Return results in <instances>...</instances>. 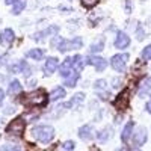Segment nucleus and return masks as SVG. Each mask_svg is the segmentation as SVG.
<instances>
[{"mask_svg": "<svg viewBox=\"0 0 151 151\" xmlns=\"http://www.w3.org/2000/svg\"><path fill=\"white\" fill-rule=\"evenodd\" d=\"M53 45H58V50L62 53L68 52V50H77L82 48L83 45V40L80 36H74L73 40H62V38H58L56 41H53Z\"/></svg>", "mask_w": 151, "mask_h": 151, "instance_id": "obj_1", "label": "nucleus"}, {"mask_svg": "<svg viewBox=\"0 0 151 151\" xmlns=\"http://www.w3.org/2000/svg\"><path fill=\"white\" fill-rule=\"evenodd\" d=\"M32 134L41 144H48L55 137V129L52 125H38V127L32 130Z\"/></svg>", "mask_w": 151, "mask_h": 151, "instance_id": "obj_2", "label": "nucleus"}, {"mask_svg": "<svg viewBox=\"0 0 151 151\" xmlns=\"http://www.w3.org/2000/svg\"><path fill=\"white\" fill-rule=\"evenodd\" d=\"M48 101V95L42 91V89H38L35 92H30L26 98H23V104L26 106H45Z\"/></svg>", "mask_w": 151, "mask_h": 151, "instance_id": "obj_3", "label": "nucleus"}, {"mask_svg": "<svg viewBox=\"0 0 151 151\" xmlns=\"http://www.w3.org/2000/svg\"><path fill=\"white\" fill-rule=\"evenodd\" d=\"M127 62H129V55L127 53H118L115 56H112L110 67L115 70L116 73H124L125 67H127Z\"/></svg>", "mask_w": 151, "mask_h": 151, "instance_id": "obj_4", "label": "nucleus"}, {"mask_svg": "<svg viewBox=\"0 0 151 151\" xmlns=\"http://www.w3.org/2000/svg\"><path fill=\"white\" fill-rule=\"evenodd\" d=\"M24 127H26V122L23 118H17L12 122H9V125L6 127V133L14 134V136H21L24 133Z\"/></svg>", "mask_w": 151, "mask_h": 151, "instance_id": "obj_5", "label": "nucleus"}, {"mask_svg": "<svg viewBox=\"0 0 151 151\" xmlns=\"http://www.w3.org/2000/svg\"><path fill=\"white\" fill-rule=\"evenodd\" d=\"M86 64L92 65L98 73H101V71H104L107 68V60L103 59V58H100V56H89L86 59Z\"/></svg>", "mask_w": 151, "mask_h": 151, "instance_id": "obj_6", "label": "nucleus"}, {"mask_svg": "<svg viewBox=\"0 0 151 151\" xmlns=\"http://www.w3.org/2000/svg\"><path fill=\"white\" fill-rule=\"evenodd\" d=\"M113 44H115V47L119 48V50L127 48L130 45V36L125 33V32H118V35L115 38V42H113Z\"/></svg>", "mask_w": 151, "mask_h": 151, "instance_id": "obj_7", "label": "nucleus"}, {"mask_svg": "<svg viewBox=\"0 0 151 151\" xmlns=\"http://www.w3.org/2000/svg\"><path fill=\"white\" fill-rule=\"evenodd\" d=\"M58 67H59V60H58V58H55V56L48 58V59L45 60V64H44V73H45V76L53 74V73L58 70Z\"/></svg>", "mask_w": 151, "mask_h": 151, "instance_id": "obj_8", "label": "nucleus"}, {"mask_svg": "<svg viewBox=\"0 0 151 151\" xmlns=\"http://www.w3.org/2000/svg\"><path fill=\"white\" fill-rule=\"evenodd\" d=\"M147 142V130L144 127H139L136 130L134 136H133V145L134 147H141Z\"/></svg>", "mask_w": 151, "mask_h": 151, "instance_id": "obj_9", "label": "nucleus"}, {"mask_svg": "<svg viewBox=\"0 0 151 151\" xmlns=\"http://www.w3.org/2000/svg\"><path fill=\"white\" fill-rule=\"evenodd\" d=\"M79 137H80L82 141H91L92 137H94V129H92V125L91 124H86V125H83V127H80Z\"/></svg>", "mask_w": 151, "mask_h": 151, "instance_id": "obj_10", "label": "nucleus"}, {"mask_svg": "<svg viewBox=\"0 0 151 151\" xmlns=\"http://www.w3.org/2000/svg\"><path fill=\"white\" fill-rule=\"evenodd\" d=\"M127 104H129V91L125 89V91H124L122 94H119L118 98L115 100V106H116V109L124 110L125 107H127Z\"/></svg>", "mask_w": 151, "mask_h": 151, "instance_id": "obj_11", "label": "nucleus"}, {"mask_svg": "<svg viewBox=\"0 0 151 151\" xmlns=\"http://www.w3.org/2000/svg\"><path fill=\"white\" fill-rule=\"evenodd\" d=\"M14 41V30L12 29H5L2 33H0V42L8 45Z\"/></svg>", "mask_w": 151, "mask_h": 151, "instance_id": "obj_12", "label": "nucleus"}, {"mask_svg": "<svg viewBox=\"0 0 151 151\" xmlns=\"http://www.w3.org/2000/svg\"><path fill=\"white\" fill-rule=\"evenodd\" d=\"M58 32H59V26H50V27H47L45 30H42V32H40L38 35H35V40L41 41L44 36H52V35H56Z\"/></svg>", "mask_w": 151, "mask_h": 151, "instance_id": "obj_13", "label": "nucleus"}, {"mask_svg": "<svg viewBox=\"0 0 151 151\" xmlns=\"http://www.w3.org/2000/svg\"><path fill=\"white\" fill-rule=\"evenodd\" d=\"M79 77H80V73H79V71H73V73L68 76V77H65L64 85H65V86H68V88H74L76 85H77Z\"/></svg>", "mask_w": 151, "mask_h": 151, "instance_id": "obj_14", "label": "nucleus"}, {"mask_svg": "<svg viewBox=\"0 0 151 151\" xmlns=\"http://www.w3.org/2000/svg\"><path fill=\"white\" fill-rule=\"evenodd\" d=\"M112 133H113L112 127H104L103 130H100V132L97 133V139H98L100 142H106V141H109L110 137H112Z\"/></svg>", "mask_w": 151, "mask_h": 151, "instance_id": "obj_15", "label": "nucleus"}, {"mask_svg": "<svg viewBox=\"0 0 151 151\" xmlns=\"http://www.w3.org/2000/svg\"><path fill=\"white\" fill-rule=\"evenodd\" d=\"M50 101H58V100H62V98H64L65 97V89H64V88H55V89L52 91V92H50Z\"/></svg>", "mask_w": 151, "mask_h": 151, "instance_id": "obj_16", "label": "nucleus"}, {"mask_svg": "<svg viewBox=\"0 0 151 151\" xmlns=\"http://www.w3.org/2000/svg\"><path fill=\"white\" fill-rule=\"evenodd\" d=\"M133 125H134V124H133L132 121L125 124V127H124L122 132H121V141H122V142H127V141L130 139L132 132H133Z\"/></svg>", "mask_w": 151, "mask_h": 151, "instance_id": "obj_17", "label": "nucleus"}, {"mask_svg": "<svg viewBox=\"0 0 151 151\" xmlns=\"http://www.w3.org/2000/svg\"><path fill=\"white\" fill-rule=\"evenodd\" d=\"M26 58L33 59V60H41L44 58V50L42 48H32L26 53Z\"/></svg>", "mask_w": 151, "mask_h": 151, "instance_id": "obj_18", "label": "nucleus"}, {"mask_svg": "<svg viewBox=\"0 0 151 151\" xmlns=\"http://www.w3.org/2000/svg\"><path fill=\"white\" fill-rule=\"evenodd\" d=\"M103 48H104V38L103 36H100L97 41H94L91 44V52L92 53H98V52H101Z\"/></svg>", "mask_w": 151, "mask_h": 151, "instance_id": "obj_19", "label": "nucleus"}, {"mask_svg": "<svg viewBox=\"0 0 151 151\" xmlns=\"http://www.w3.org/2000/svg\"><path fill=\"white\" fill-rule=\"evenodd\" d=\"M21 89H23V86H21V83H20L18 80H12V82L9 83V88H8V92H9L11 95H15V94L21 92Z\"/></svg>", "mask_w": 151, "mask_h": 151, "instance_id": "obj_20", "label": "nucleus"}, {"mask_svg": "<svg viewBox=\"0 0 151 151\" xmlns=\"http://www.w3.org/2000/svg\"><path fill=\"white\" fill-rule=\"evenodd\" d=\"M24 8H26V0H18V2H15L14 5H12V14L14 15H18L21 14V12L24 11Z\"/></svg>", "mask_w": 151, "mask_h": 151, "instance_id": "obj_21", "label": "nucleus"}, {"mask_svg": "<svg viewBox=\"0 0 151 151\" xmlns=\"http://www.w3.org/2000/svg\"><path fill=\"white\" fill-rule=\"evenodd\" d=\"M83 98H85V95L82 94V92H77V94H76L74 97H73V100H71V101H70V106H79L82 101H83Z\"/></svg>", "mask_w": 151, "mask_h": 151, "instance_id": "obj_22", "label": "nucleus"}, {"mask_svg": "<svg viewBox=\"0 0 151 151\" xmlns=\"http://www.w3.org/2000/svg\"><path fill=\"white\" fill-rule=\"evenodd\" d=\"M94 88H95V91H104L106 88H107V82L104 80V79H100V80H97L95 82V85H94Z\"/></svg>", "mask_w": 151, "mask_h": 151, "instance_id": "obj_23", "label": "nucleus"}, {"mask_svg": "<svg viewBox=\"0 0 151 151\" xmlns=\"http://www.w3.org/2000/svg\"><path fill=\"white\" fill-rule=\"evenodd\" d=\"M142 59H144V60H151V44L147 45V47L142 50Z\"/></svg>", "mask_w": 151, "mask_h": 151, "instance_id": "obj_24", "label": "nucleus"}, {"mask_svg": "<svg viewBox=\"0 0 151 151\" xmlns=\"http://www.w3.org/2000/svg\"><path fill=\"white\" fill-rule=\"evenodd\" d=\"M98 2H100V0H82V5H83L86 9H91V8H94Z\"/></svg>", "mask_w": 151, "mask_h": 151, "instance_id": "obj_25", "label": "nucleus"}, {"mask_svg": "<svg viewBox=\"0 0 151 151\" xmlns=\"http://www.w3.org/2000/svg\"><path fill=\"white\" fill-rule=\"evenodd\" d=\"M74 147H76V144L73 141H67V142H64V145H62V151H73Z\"/></svg>", "mask_w": 151, "mask_h": 151, "instance_id": "obj_26", "label": "nucleus"}, {"mask_svg": "<svg viewBox=\"0 0 151 151\" xmlns=\"http://www.w3.org/2000/svg\"><path fill=\"white\" fill-rule=\"evenodd\" d=\"M144 36H145V32H144V29L139 26V27H137V30H136V38H137V41H142Z\"/></svg>", "mask_w": 151, "mask_h": 151, "instance_id": "obj_27", "label": "nucleus"}, {"mask_svg": "<svg viewBox=\"0 0 151 151\" xmlns=\"http://www.w3.org/2000/svg\"><path fill=\"white\" fill-rule=\"evenodd\" d=\"M8 150L9 151H23V148H20L17 145H11V147H8Z\"/></svg>", "mask_w": 151, "mask_h": 151, "instance_id": "obj_28", "label": "nucleus"}, {"mask_svg": "<svg viewBox=\"0 0 151 151\" xmlns=\"http://www.w3.org/2000/svg\"><path fill=\"white\" fill-rule=\"evenodd\" d=\"M3 100H5V91L2 89V88H0V104L3 103Z\"/></svg>", "mask_w": 151, "mask_h": 151, "instance_id": "obj_29", "label": "nucleus"}, {"mask_svg": "<svg viewBox=\"0 0 151 151\" xmlns=\"http://www.w3.org/2000/svg\"><path fill=\"white\" fill-rule=\"evenodd\" d=\"M5 59H6V56H5V55L0 56V67H3V65H5Z\"/></svg>", "mask_w": 151, "mask_h": 151, "instance_id": "obj_30", "label": "nucleus"}, {"mask_svg": "<svg viewBox=\"0 0 151 151\" xmlns=\"http://www.w3.org/2000/svg\"><path fill=\"white\" fill-rule=\"evenodd\" d=\"M119 82H121L119 79H113V86H115V88H119V86H121Z\"/></svg>", "mask_w": 151, "mask_h": 151, "instance_id": "obj_31", "label": "nucleus"}, {"mask_svg": "<svg viewBox=\"0 0 151 151\" xmlns=\"http://www.w3.org/2000/svg\"><path fill=\"white\" fill-rule=\"evenodd\" d=\"M15 2H18V0H5V3H6V5H14Z\"/></svg>", "mask_w": 151, "mask_h": 151, "instance_id": "obj_32", "label": "nucleus"}, {"mask_svg": "<svg viewBox=\"0 0 151 151\" xmlns=\"http://www.w3.org/2000/svg\"><path fill=\"white\" fill-rule=\"evenodd\" d=\"M145 109H147V112H150V113H151V101H150V103H147Z\"/></svg>", "mask_w": 151, "mask_h": 151, "instance_id": "obj_33", "label": "nucleus"}, {"mask_svg": "<svg viewBox=\"0 0 151 151\" xmlns=\"http://www.w3.org/2000/svg\"><path fill=\"white\" fill-rule=\"evenodd\" d=\"M2 80H5V77H3V76H2V74H0V82H2Z\"/></svg>", "mask_w": 151, "mask_h": 151, "instance_id": "obj_34", "label": "nucleus"}, {"mask_svg": "<svg viewBox=\"0 0 151 151\" xmlns=\"http://www.w3.org/2000/svg\"><path fill=\"white\" fill-rule=\"evenodd\" d=\"M92 151H98V150H95V148H94V150H92Z\"/></svg>", "mask_w": 151, "mask_h": 151, "instance_id": "obj_35", "label": "nucleus"}, {"mask_svg": "<svg viewBox=\"0 0 151 151\" xmlns=\"http://www.w3.org/2000/svg\"><path fill=\"white\" fill-rule=\"evenodd\" d=\"M118 151H121V150H118ZM122 151H125V150H122Z\"/></svg>", "mask_w": 151, "mask_h": 151, "instance_id": "obj_36", "label": "nucleus"}, {"mask_svg": "<svg viewBox=\"0 0 151 151\" xmlns=\"http://www.w3.org/2000/svg\"><path fill=\"white\" fill-rule=\"evenodd\" d=\"M150 97H151V92H150Z\"/></svg>", "mask_w": 151, "mask_h": 151, "instance_id": "obj_37", "label": "nucleus"}]
</instances>
